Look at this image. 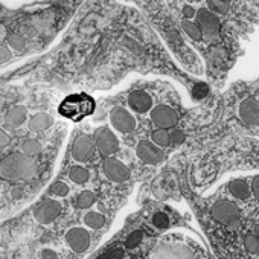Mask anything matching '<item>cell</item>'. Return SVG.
I'll return each instance as SVG.
<instances>
[{"label":"cell","mask_w":259,"mask_h":259,"mask_svg":"<svg viewBox=\"0 0 259 259\" xmlns=\"http://www.w3.org/2000/svg\"><path fill=\"white\" fill-rule=\"evenodd\" d=\"M96 102L87 93H72L58 105V113L73 122H79L95 113Z\"/></svg>","instance_id":"obj_1"},{"label":"cell","mask_w":259,"mask_h":259,"mask_svg":"<svg viewBox=\"0 0 259 259\" xmlns=\"http://www.w3.org/2000/svg\"><path fill=\"white\" fill-rule=\"evenodd\" d=\"M35 174V162L20 153H14L0 160V177L5 180H25Z\"/></svg>","instance_id":"obj_2"},{"label":"cell","mask_w":259,"mask_h":259,"mask_svg":"<svg viewBox=\"0 0 259 259\" xmlns=\"http://www.w3.org/2000/svg\"><path fill=\"white\" fill-rule=\"evenodd\" d=\"M95 145L99 148V151L105 156H111L117 151L119 148V142H117V138L114 136V133L111 130L102 126V128H98L95 132Z\"/></svg>","instance_id":"obj_3"},{"label":"cell","mask_w":259,"mask_h":259,"mask_svg":"<svg viewBox=\"0 0 259 259\" xmlns=\"http://www.w3.org/2000/svg\"><path fill=\"white\" fill-rule=\"evenodd\" d=\"M213 220H217L221 224H232L239 218V210L236 207L235 203L223 200L213 204L212 210H210Z\"/></svg>","instance_id":"obj_4"},{"label":"cell","mask_w":259,"mask_h":259,"mask_svg":"<svg viewBox=\"0 0 259 259\" xmlns=\"http://www.w3.org/2000/svg\"><path fill=\"white\" fill-rule=\"evenodd\" d=\"M151 119L159 126V130H165V128L174 126L179 122V114L176 110H172L166 105H157L151 111Z\"/></svg>","instance_id":"obj_5"},{"label":"cell","mask_w":259,"mask_h":259,"mask_svg":"<svg viewBox=\"0 0 259 259\" xmlns=\"http://www.w3.org/2000/svg\"><path fill=\"white\" fill-rule=\"evenodd\" d=\"M110 120H111V125L114 126V130H117L120 133H130V132H133L136 126V120H135L133 114L126 111L125 108L113 110L110 114Z\"/></svg>","instance_id":"obj_6"},{"label":"cell","mask_w":259,"mask_h":259,"mask_svg":"<svg viewBox=\"0 0 259 259\" xmlns=\"http://www.w3.org/2000/svg\"><path fill=\"white\" fill-rule=\"evenodd\" d=\"M61 212V204L55 200H46L43 203H40L35 210H34V217L38 223L41 224H49L52 223Z\"/></svg>","instance_id":"obj_7"},{"label":"cell","mask_w":259,"mask_h":259,"mask_svg":"<svg viewBox=\"0 0 259 259\" xmlns=\"http://www.w3.org/2000/svg\"><path fill=\"white\" fill-rule=\"evenodd\" d=\"M197 20H198V28H200L201 34L204 32L209 37L218 35V32H220V20L207 8H201L197 13Z\"/></svg>","instance_id":"obj_8"},{"label":"cell","mask_w":259,"mask_h":259,"mask_svg":"<svg viewBox=\"0 0 259 259\" xmlns=\"http://www.w3.org/2000/svg\"><path fill=\"white\" fill-rule=\"evenodd\" d=\"M66 241L69 244V247L76 251V253H82L89 248L90 245V235L85 229L82 227H73L66 233Z\"/></svg>","instance_id":"obj_9"},{"label":"cell","mask_w":259,"mask_h":259,"mask_svg":"<svg viewBox=\"0 0 259 259\" xmlns=\"http://www.w3.org/2000/svg\"><path fill=\"white\" fill-rule=\"evenodd\" d=\"M104 172L108 180L116 182V183H122L130 179V169L122 162L113 157H108L104 162Z\"/></svg>","instance_id":"obj_10"},{"label":"cell","mask_w":259,"mask_h":259,"mask_svg":"<svg viewBox=\"0 0 259 259\" xmlns=\"http://www.w3.org/2000/svg\"><path fill=\"white\" fill-rule=\"evenodd\" d=\"M93 151H95V141L87 135H81L79 138H76L73 144L72 156L76 162H85L93 156Z\"/></svg>","instance_id":"obj_11"},{"label":"cell","mask_w":259,"mask_h":259,"mask_svg":"<svg viewBox=\"0 0 259 259\" xmlns=\"http://www.w3.org/2000/svg\"><path fill=\"white\" fill-rule=\"evenodd\" d=\"M239 117L248 125H259V101L245 98L239 105Z\"/></svg>","instance_id":"obj_12"},{"label":"cell","mask_w":259,"mask_h":259,"mask_svg":"<svg viewBox=\"0 0 259 259\" xmlns=\"http://www.w3.org/2000/svg\"><path fill=\"white\" fill-rule=\"evenodd\" d=\"M136 153L141 160H144L145 163H150V165H156L163 159V153L160 151V148L148 141L141 142L136 148Z\"/></svg>","instance_id":"obj_13"},{"label":"cell","mask_w":259,"mask_h":259,"mask_svg":"<svg viewBox=\"0 0 259 259\" xmlns=\"http://www.w3.org/2000/svg\"><path fill=\"white\" fill-rule=\"evenodd\" d=\"M128 104L136 113H147L153 107L151 96L144 90H135L128 96Z\"/></svg>","instance_id":"obj_14"},{"label":"cell","mask_w":259,"mask_h":259,"mask_svg":"<svg viewBox=\"0 0 259 259\" xmlns=\"http://www.w3.org/2000/svg\"><path fill=\"white\" fill-rule=\"evenodd\" d=\"M26 114H28L26 107H23V105H16V107H13V108L7 113L5 120H7V123L11 125V126H19V125H22V123L26 120Z\"/></svg>","instance_id":"obj_15"},{"label":"cell","mask_w":259,"mask_h":259,"mask_svg":"<svg viewBox=\"0 0 259 259\" xmlns=\"http://www.w3.org/2000/svg\"><path fill=\"white\" fill-rule=\"evenodd\" d=\"M52 123H54L52 116L46 113H38L29 120V130H32V132H43V130H48Z\"/></svg>","instance_id":"obj_16"},{"label":"cell","mask_w":259,"mask_h":259,"mask_svg":"<svg viewBox=\"0 0 259 259\" xmlns=\"http://www.w3.org/2000/svg\"><path fill=\"white\" fill-rule=\"evenodd\" d=\"M229 191L232 192L233 197H236L238 200H247L251 194L248 185L244 180H233L229 185Z\"/></svg>","instance_id":"obj_17"},{"label":"cell","mask_w":259,"mask_h":259,"mask_svg":"<svg viewBox=\"0 0 259 259\" xmlns=\"http://www.w3.org/2000/svg\"><path fill=\"white\" fill-rule=\"evenodd\" d=\"M22 151L25 156L28 157H32V156H37L41 153V144L35 139H28L22 144Z\"/></svg>","instance_id":"obj_18"},{"label":"cell","mask_w":259,"mask_h":259,"mask_svg":"<svg viewBox=\"0 0 259 259\" xmlns=\"http://www.w3.org/2000/svg\"><path fill=\"white\" fill-rule=\"evenodd\" d=\"M69 179L75 183H85L89 180V171L82 166H73L69 171Z\"/></svg>","instance_id":"obj_19"},{"label":"cell","mask_w":259,"mask_h":259,"mask_svg":"<svg viewBox=\"0 0 259 259\" xmlns=\"http://www.w3.org/2000/svg\"><path fill=\"white\" fill-rule=\"evenodd\" d=\"M84 223L92 229H99L105 224V218L98 212H90L84 217Z\"/></svg>","instance_id":"obj_20"},{"label":"cell","mask_w":259,"mask_h":259,"mask_svg":"<svg viewBox=\"0 0 259 259\" xmlns=\"http://www.w3.org/2000/svg\"><path fill=\"white\" fill-rule=\"evenodd\" d=\"M182 26H183V31L192 38V40H201V37H203V34H201V31H200V28H198V25H195V23H192V22H183L182 23Z\"/></svg>","instance_id":"obj_21"},{"label":"cell","mask_w":259,"mask_h":259,"mask_svg":"<svg viewBox=\"0 0 259 259\" xmlns=\"http://www.w3.org/2000/svg\"><path fill=\"white\" fill-rule=\"evenodd\" d=\"M244 248H245V251H248V253H251V254L259 253V239H257L253 233L247 235V236L244 238Z\"/></svg>","instance_id":"obj_22"},{"label":"cell","mask_w":259,"mask_h":259,"mask_svg":"<svg viewBox=\"0 0 259 259\" xmlns=\"http://www.w3.org/2000/svg\"><path fill=\"white\" fill-rule=\"evenodd\" d=\"M93 203H95V195H93L90 191H84V192L78 197V200H76V206H78L79 209H87V207H90Z\"/></svg>","instance_id":"obj_23"},{"label":"cell","mask_w":259,"mask_h":259,"mask_svg":"<svg viewBox=\"0 0 259 259\" xmlns=\"http://www.w3.org/2000/svg\"><path fill=\"white\" fill-rule=\"evenodd\" d=\"M8 43L14 51H22L26 46V38L22 34H11L8 37Z\"/></svg>","instance_id":"obj_24"},{"label":"cell","mask_w":259,"mask_h":259,"mask_svg":"<svg viewBox=\"0 0 259 259\" xmlns=\"http://www.w3.org/2000/svg\"><path fill=\"white\" fill-rule=\"evenodd\" d=\"M142 238H144V235H142L141 230H136V232H133V233H130L128 238H126V241H125V247H128V248H135V247H138V245L142 242Z\"/></svg>","instance_id":"obj_25"},{"label":"cell","mask_w":259,"mask_h":259,"mask_svg":"<svg viewBox=\"0 0 259 259\" xmlns=\"http://www.w3.org/2000/svg\"><path fill=\"white\" fill-rule=\"evenodd\" d=\"M153 142L159 147H165L169 144V135L165 130H157V132L153 133Z\"/></svg>","instance_id":"obj_26"},{"label":"cell","mask_w":259,"mask_h":259,"mask_svg":"<svg viewBox=\"0 0 259 259\" xmlns=\"http://www.w3.org/2000/svg\"><path fill=\"white\" fill-rule=\"evenodd\" d=\"M207 7H209V11L212 13H217V14H226L229 11V4L227 2H220V0H212V2H207Z\"/></svg>","instance_id":"obj_27"},{"label":"cell","mask_w":259,"mask_h":259,"mask_svg":"<svg viewBox=\"0 0 259 259\" xmlns=\"http://www.w3.org/2000/svg\"><path fill=\"white\" fill-rule=\"evenodd\" d=\"M51 192L57 197H66L69 194V186L63 182H57L51 186Z\"/></svg>","instance_id":"obj_28"},{"label":"cell","mask_w":259,"mask_h":259,"mask_svg":"<svg viewBox=\"0 0 259 259\" xmlns=\"http://www.w3.org/2000/svg\"><path fill=\"white\" fill-rule=\"evenodd\" d=\"M122 257H123V250L122 248H113V250L102 253L96 259H122Z\"/></svg>","instance_id":"obj_29"},{"label":"cell","mask_w":259,"mask_h":259,"mask_svg":"<svg viewBox=\"0 0 259 259\" xmlns=\"http://www.w3.org/2000/svg\"><path fill=\"white\" fill-rule=\"evenodd\" d=\"M153 223H154L156 227H162V229H163V227L168 226L169 221H168V217H166L165 213H160V212H159V213H156V215L153 217Z\"/></svg>","instance_id":"obj_30"},{"label":"cell","mask_w":259,"mask_h":259,"mask_svg":"<svg viewBox=\"0 0 259 259\" xmlns=\"http://www.w3.org/2000/svg\"><path fill=\"white\" fill-rule=\"evenodd\" d=\"M169 141L174 144H182L185 141V133L182 130H172V133L169 135Z\"/></svg>","instance_id":"obj_31"},{"label":"cell","mask_w":259,"mask_h":259,"mask_svg":"<svg viewBox=\"0 0 259 259\" xmlns=\"http://www.w3.org/2000/svg\"><path fill=\"white\" fill-rule=\"evenodd\" d=\"M11 58V52L7 46H2L0 45V63H5Z\"/></svg>","instance_id":"obj_32"},{"label":"cell","mask_w":259,"mask_h":259,"mask_svg":"<svg viewBox=\"0 0 259 259\" xmlns=\"http://www.w3.org/2000/svg\"><path fill=\"white\" fill-rule=\"evenodd\" d=\"M206 93H207V87H206L204 84L195 85V89H194V96H195V98H203Z\"/></svg>","instance_id":"obj_33"},{"label":"cell","mask_w":259,"mask_h":259,"mask_svg":"<svg viewBox=\"0 0 259 259\" xmlns=\"http://www.w3.org/2000/svg\"><path fill=\"white\" fill-rule=\"evenodd\" d=\"M10 136L4 132L2 128H0V148H5V147H8L10 145Z\"/></svg>","instance_id":"obj_34"},{"label":"cell","mask_w":259,"mask_h":259,"mask_svg":"<svg viewBox=\"0 0 259 259\" xmlns=\"http://www.w3.org/2000/svg\"><path fill=\"white\" fill-rule=\"evenodd\" d=\"M41 259H58V256H57V253L54 250L46 248V250L41 251Z\"/></svg>","instance_id":"obj_35"},{"label":"cell","mask_w":259,"mask_h":259,"mask_svg":"<svg viewBox=\"0 0 259 259\" xmlns=\"http://www.w3.org/2000/svg\"><path fill=\"white\" fill-rule=\"evenodd\" d=\"M251 191H253L254 197H256L257 201H259V177H256V179L253 180V183H251Z\"/></svg>","instance_id":"obj_36"},{"label":"cell","mask_w":259,"mask_h":259,"mask_svg":"<svg viewBox=\"0 0 259 259\" xmlns=\"http://www.w3.org/2000/svg\"><path fill=\"white\" fill-rule=\"evenodd\" d=\"M183 14H185L186 19H191V17L195 16V10H194L192 7H185V8H183Z\"/></svg>","instance_id":"obj_37"},{"label":"cell","mask_w":259,"mask_h":259,"mask_svg":"<svg viewBox=\"0 0 259 259\" xmlns=\"http://www.w3.org/2000/svg\"><path fill=\"white\" fill-rule=\"evenodd\" d=\"M22 195H23V192H22V189H19V188H16V189L13 191V197H14V198H22Z\"/></svg>","instance_id":"obj_38"},{"label":"cell","mask_w":259,"mask_h":259,"mask_svg":"<svg viewBox=\"0 0 259 259\" xmlns=\"http://www.w3.org/2000/svg\"><path fill=\"white\" fill-rule=\"evenodd\" d=\"M5 35H7V29H5V26L0 25V41L4 40V37H5Z\"/></svg>","instance_id":"obj_39"},{"label":"cell","mask_w":259,"mask_h":259,"mask_svg":"<svg viewBox=\"0 0 259 259\" xmlns=\"http://www.w3.org/2000/svg\"><path fill=\"white\" fill-rule=\"evenodd\" d=\"M253 235H254V236H256V238L259 239V223H257V224L254 226V233H253Z\"/></svg>","instance_id":"obj_40"}]
</instances>
